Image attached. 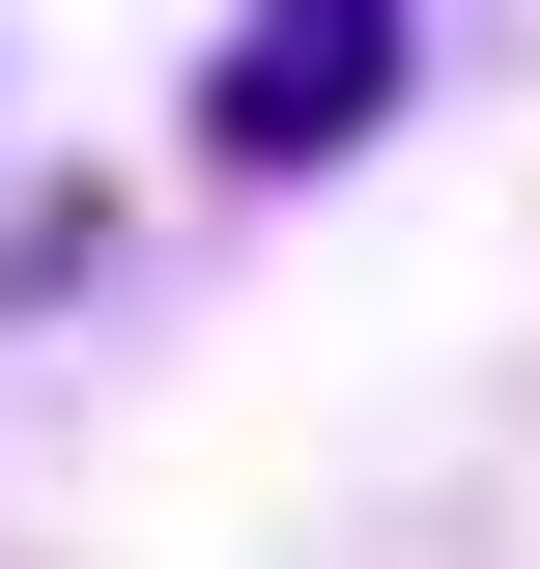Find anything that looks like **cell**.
<instances>
[{
    "label": "cell",
    "instance_id": "cell-1",
    "mask_svg": "<svg viewBox=\"0 0 540 569\" xmlns=\"http://www.w3.org/2000/svg\"><path fill=\"white\" fill-rule=\"evenodd\" d=\"M370 114H399V0H257V29L200 58V142H228V171H341Z\"/></svg>",
    "mask_w": 540,
    "mask_h": 569
}]
</instances>
